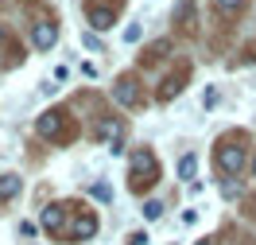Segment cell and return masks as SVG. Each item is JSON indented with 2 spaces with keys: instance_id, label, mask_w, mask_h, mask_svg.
<instances>
[{
  "instance_id": "cell-10",
  "label": "cell",
  "mask_w": 256,
  "mask_h": 245,
  "mask_svg": "<svg viewBox=\"0 0 256 245\" xmlns=\"http://www.w3.org/2000/svg\"><path fill=\"white\" fill-rule=\"evenodd\" d=\"M160 214H163V202H148V206H144V218H148V222H156Z\"/></svg>"
},
{
  "instance_id": "cell-4",
  "label": "cell",
  "mask_w": 256,
  "mask_h": 245,
  "mask_svg": "<svg viewBox=\"0 0 256 245\" xmlns=\"http://www.w3.org/2000/svg\"><path fill=\"white\" fill-rule=\"evenodd\" d=\"M35 129L43 132V136H58V129H62V113H43Z\"/></svg>"
},
{
  "instance_id": "cell-2",
  "label": "cell",
  "mask_w": 256,
  "mask_h": 245,
  "mask_svg": "<svg viewBox=\"0 0 256 245\" xmlns=\"http://www.w3.org/2000/svg\"><path fill=\"white\" fill-rule=\"evenodd\" d=\"M112 98H116V105H136V101H140V90H136L132 78H120L112 86Z\"/></svg>"
},
{
  "instance_id": "cell-11",
  "label": "cell",
  "mask_w": 256,
  "mask_h": 245,
  "mask_svg": "<svg viewBox=\"0 0 256 245\" xmlns=\"http://www.w3.org/2000/svg\"><path fill=\"white\" fill-rule=\"evenodd\" d=\"M218 8H222V12H237L240 0H218Z\"/></svg>"
},
{
  "instance_id": "cell-15",
  "label": "cell",
  "mask_w": 256,
  "mask_h": 245,
  "mask_svg": "<svg viewBox=\"0 0 256 245\" xmlns=\"http://www.w3.org/2000/svg\"><path fill=\"white\" fill-rule=\"evenodd\" d=\"M252 171H256V163H252Z\"/></svg>"
},
{
  "instance_id": "cell-8",
  "label": "cell",
  "mask_w": 256,
  "mask_h": 245,
  "mask_svg": "<svg viewBox=\"0 0 256 245\" xmlns=\"http://www.w3.org/2000/svg\"><path fill=\"white\" fill-rule=\"evenodd\" d=\"M43 226L47 229H62V206H47V210H43Z\"/></svg>"
},
{
  "instance_id": "cell-1",
  "label": "cell",
  "mask_w": 256,
  "mask_h": 245,
  "mask_svg": "<svg viewBox=\"0 0 256 245\" xmlns=\"http://www.w3.org/2000/svg\"><path fill=\"white\" fill-rule=\"evenodd\" d=\"M218 163H222L225 175H237L240 163H244V152H240L237 144H222V148H218Z\"/></svg>"
},
{
  "instance_id": "cell-3",
  "label": "cell",
  "mask_w": 256,
  "mask_h": 245,
  "mask_svg": "<svg viewBox=\"0 0 256 245\" xmlns=\"http://www.w3.org/2000/svg\"><path fill=\"white\" fill-rule=\"evenodd\" d=\"M35 47L39 51H50L54 47V39H58V28H54V24H35Z\"/></svg>"
},
{
  "instance_id": "cell-13",
  "label": "cell",
  "mask_w": 256,
  "mask_h": 245,
  "mask_svg": "<svg viewBox=\"0 0 256 245\" xmlns=\"http://www.w3.org/2000/svg\"><path fill=\"white\" fill-rule=\"evenodd\" d=\"M148 241V233H132V237H128V245H144Z\"/></svg>"
},
{
  "instance_id": "cell-9",
  "label": "cell",
  "mask_w": 256,
  "mask_h": 245,
  "mask_svg": "<svg viewBox=\"0 0 256 245\" xmlns=\"http://www.w3.org/2000/svg\"><path fill=\"white\" fill-rule=\"evenodd\" d=\"M97 233V222L86 214V218H78V226H74V237H94Z\"/></svg>"
},
{
  "instance_id": "cell-5",
  "label": "cell",
  "mask_w": 256,
  "mask_h": 245,
  "mask_svg": "<svg viewBox=\"0 0 256 245\" xmlns=\"http://www.w3.org/2000/svg\"><path fill=\"white\" fill-rule=\"evenodd\" d=\"M90 24H94L97 32H109L112 28V12L109 8H94V12H90Z\"/></svg>"
},
{
  "instance_id": "cell-14",
  "label": "cell",
  "mask_w": 256,
  "mask_h": 245,
  "mask_svg": "<svg viewBox=\"0 0 256 245\" xmlns=\"http://www.w3.org/2000/svg\"><path fill=\"white\" fill-rule=\"evenodd\" d=\"M198 245H210V241H198Z\"/></svg>"
},
{
  "instance_id": "cell-12",
  "label": "cell",
  "mask_w": 256,
  "mask_h": 245,
  "mask_svg": "<svg viewBox=\"0 0 256 245\" xmlns=\"http://www.w3.org/2000/svg\"><path fill=\"white\" fill-rule=\"evenodd\" d=\"M94 195H97V198H112V191L105 187V183H94Z\"/></svg>"
},
{
  "instance_id": "cell-7",
  "label": "cell",
  "mask_w": 256,
  "mask_h": 245,
  "mask_svg": "<svg viewBox=\"0 0 256 245\" xmlns=\"http://www.w3.org/2000/svg\"><path fill=\"white\" fill-rule=\"evenodd\" d=\"M20 195V175H0V198Z\"/></svg>"
},
{
  "instance_id": "cell-6",
  "label": "cell",
  "mask_w": 256,
  "mask_h": 245,
  "mask_svg": "<svg viewBox=\"0 0 256 245\" xmlns=\"http://www.w3.org/2000/svg\"><path fill=\"white\" fill-rule=\"evenodd\" d=\"M194 171H198V156L186 152V156L178 160V179H194Z\"/></svg>"
}]
</instances>
